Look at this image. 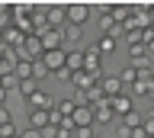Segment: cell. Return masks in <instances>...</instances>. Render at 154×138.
<instances>
[{
    "label": "cell",
    "mask_w": 154,
    "mask_h": 138,
    "mask_svg": "<svg viewBox=\"0 0 154 138\" xmlns=\"http://www.w3.org/2000/svg\"><path fill=\"white\" fill-rule=\"evenodd\" d=\"M74 106H77V100H71V97H67V100H55V109H58V112H61L64 119L74 112Z\"/></svg>",
    "instance_id": "9a60e30c"
},
{
    "label": "cell",
    "mask_w": 154,
    "mask_h": 138,
    "mask_svg": "<svg viewBox=\"0 0 154 138\" xmlns=\"http://www.w3.org/2000/svg\"><path fill=\"white\" fill-rule=\"evenodd\" d=\"M116 138H132V128H125L122 119H116Z\"/></svg>",
    "instance_id": "ffe728a7"
},
{
    "label": "cell",
    "mask_w": 154,
    "mask_h": 138,
    "mask_svg": "<svg viewBox=\"0 0 154 138\" xmlns=\"http://www.w3.org/2000/svg\"><path fill=\"white\" fill-rule=\"evenodd\" d=\"M71 122H74V128H84V125H93V109L84 106V103H77L74 112H71Z\"/></svg>",
    "instance_id": "8992f818"
},
{
    "label": "cell",
    "mask_w": 154,
    "mask_h": 138,
    "mask_svg": "<svg viewBox=\"0 0 154 138\" xmlns=\"http://www.w3.org/2000/svg\"><path fill=\"white\" fill-rule=\"evenodd\" d=\"M90 13H93L90 3H67V7H64V23H71V26H84V23L90 20Z\"/></svg>",
    "instance_id": "7a4b0ae2"
},
{
    "label": "cell",
    "mask_w": 154,
    "mask_h": 138,
    "mask_svg": "<svg viewBox=\"0 0 154 138\" xmlns=\"http://www.w3.org/2000/svg\"><path fill=\"white\" fill-rule=\"evenodd\" d=\"M132 90L138 93V97H151V93H154V71L151 68H148V71H135Z\"/></svg>",
    "instance_id": "3957f363"
},
{
    "label": "cell",
    "mask_w": 154,
    "mask_h": 138,
    "mask_svg": "<svg viewBox=\"0 0 154 138\" xmlns=\"http://www.w3.org/2000/svg\"><path fill=\"white\" fill-rule=\"evenodd\" d=\"M125 42L128 45H141V29H125Z\"/></svg>",
    "instance_id": "d6986e66"
},
{
    "label": "cell",
    "mask_w": 154,
    "mask_h": 138,
    "mask_svg": "<svg viewBox=\"0 0 154 138\" xmlns=\"http://www.w3.org/2000/svg\"><path fill=\"white\" fill-rule=\"evenodd\" d=\"M7 122H13V112L7 106H0V125H7Z\"/></svg>",
    "instance_id": "603a6c76"
},
{
    "label": "cell",
    "mask_w": 154,
    "mask_h": 138,
    "mask_svg": "<svg viewBox=\"0 0 154 138\" xmlns=\"http://www.w3.org/2000/svg\"><path fill=\"white\" fill-rule=\"evenodd\" d=\"M74 138H96V125H84V128H74Z\"/></svg>",
    "instance_id": "ac0fdd59"
},
{
    "label": "cell",
    "mask_w": 154,
    "mask_h": 138,
    "mask_svg": "<svg viewBox=\"0 0 154 138\" xmlns=\"http://www.w3.org/2000/svg\"><path fill=\"white\" fill-rule=\"evenodd\" d=\"M109 109H112V116H128V112L135 109V103H132L128 93H119V97L109 100Z\"/></svg>",
    "instance_id": "52a82bcc"
},
{
    "label": "cell",
    "mask_w": 154,
    "mask_h": 138,
    "mask_svg": "<svg viewBox=\"0 0 154 138\" xmlns=\"http://www.w3.org/2000/svg\"><path fill=\"white\" fill-rule=\"evenodd\" d=\"M13 138H19V135H13Z\"/></svg>",
    "instance_id": "f1b7e54d"
},
{
    "label": "cell",
    "mask_w": 154,
    "mask_h": 138,
    "mask_svg": "<svg viewBox=\"0 0 154 138\" xmlns=\"http://www.w3.org/2000/svg\"><path fill=\"white\" fill-rule=\"evenodd\" d=\"M55 138H71V132L67 128H55Z\"/></svg>",
    "instance_id": "d4e9b609"
},
{
    "label": "cell",
    "mask_w": 154,
    "mask_h": 138,
    "mask_svg": "<svg viewBox=\"0 0 154 138\" xmlns=\"http://www.w3.org/2000/svg\"><path fill=\"white\" fill-rule=\"evenodd\" d=\"M141 122H144V116L138 112V109H132L128 116H122V125L125 128H141Z\"/></svg>",
    "instance_id": "5bb4252c"
},
{
    "label": "cell",
    "mask_w": 154,
    "mask_h": 138,
    "mask_svg": "<svg viewBox=\"0 0 154 138\" xmlns=\"http://www.w3.org/2000/svg\"><path fill=\"white\" fill-rule=\"evenodd\" d=\"M148 138H154V135H148Z\"/></svg>",
    "instance_id": "f546056e"
},
{
    "label": "cell",
    "mask_w": 154,
    "mask_h": 138,
    "mask_svg": "<svg viewBox=\"0 0 154 138\" xmlns=\"http://www.w3.org/2000/svg\"><path fill=\"white\" fill-rule=\"evenodd\" d=\"M48 125V109H29V128H42Z\"/></svg>",
    "instance_id": "30bf717a"
},
{
    "label": "cell",
    "mask_w": 154,
    "mask_h": 138,
    "mask_svg": "<svg viewBox=\"0 0 154 138\" xmlns=\"http://www.w3.org/2000/svg\"><path fill=\"white\" fill-rule=\"evenodd\" d=\"M64 55L67 48H51V51H42V64L48 68V74H58V71H64Z\"/></svg>",
    "instance_id": "277c9868"
},
{
    "label": "cell",
    "mask_w": 154,
    "mask_h": 138,
    "mask_svg": "<svg viewBox=\"0 0 154 138\" xmlns=\"http://www.w3.org/2000/svg\"><path fill=\"white\" fill-rule=\"evenodd\" d=\"M19 138H42L38 128H26V132H19Z\"/></svg>",
    "instance_id": "cb8c5ba5"
},
{
    "label": "cell",
    "mask_w": 154,
    "mask_h": 138,
    "mask_svg": "<svg viewBox=\"0 0 154 138\" xmlns=\"http://www.w3.org/2000/svg\"><path fill=\"white\" fill-rule=\"evenodd\" d=\"M80 35H84V26H71V23L61 26V39L64 42H80Z\"/></svg>",
    "instance_id": "8fae6325"
},
{
    "label": "cell",
    "mask_w": 154,
    "mask_h": 138,
    "mask_svg": "<svg viewBox=\"0 0 154 138\" xmlns=\"http://www.w3.org/2000/svg\"><path fill=\"white\" fill-rule=\"evenodd\" d=\"M26 103H29L32 109H55V97H51V93H45L42 87H38L35 93H32V97L26 100Z\"/></svg>",
    "instance_id": "9c48e42d"
},
{
    "label": "cell",
    "mask_w": 154,
    "mask_h": 138,
    "mask_svg": "<svg viewBox=\"0 0 154 138\" xmlns=\"http://www.w3.org/2000/svg\"><path fill=\"white\" fill-rule=\"evenodd\" d=\"M144 13H148V23H151V26H154V7H148V10H144Z\"/></svg>",
    "instance_id": "4316f807"
},
{
    "label": "cell",
    "mask_w": 154,
    "mask_h": 138,
    "mask_svg": "<svg viewBox=\"0 0 154 138\" xmlns=\"http://www.w3.org/2000/svg\"><path fill=\"white\" fill-rule=\"evenodd\" d=\"M116 77H119V84H122V87H132V84H135V68H122Z\"/></svg>",
    "instance_id": "2e32d148"
},
{
    "label": "cell",
    "mask_w": 154,
    "mask_h": 138,
    "mask_svg": "<svg viewBox=\"0 0 154 138\" xmlns=\"http://www.w3.org/2000/svg\"><path fill=\"white\" fill-rule=\"evenodd\" d=\"M100 90H103L106 100H112V97H119V93H125V87L119 84V77H116V74H103V77H100Z\"/></svg>",
    "instance_id": "5b68a950"
},
{
    "label": "cell",
    "mask_w": 154,
    "mask_h": 138,
    "mask_svg": "<svg viewBox=\"0 0 154 138\" xmlns=\"http://www.w3.org/2000/svg\"><path fill=\"white\" fill-rule=\"evenodd\" d=\"M90 109H93V125H109V122H116L112 109H109V100H103V103H96V106H90Z\"/></svg>",
    "instance_id": "ba28073f"
},
{
    "label": "cell",
    "mask_w": 154,
    "mask_h": 138,
    "mask_svg": "<svg viewBox=\"0 0 154 138\" xmlns=\"http://www.w3.org/2000/svg\"><path fill=\"white\" fill-rule=\"evenodd\" d=\"M13 74H16V80H29V77H32V61L19 58V61H16V68H13Z\"/></svg>",
    "instance_id": "7c38bea8"
},
{
    "label": "cell",
    "mask_w": 154,
    "mask_h": 138,
    "mask_svg": "<svg viewBox=\"0 0 154 138\" xmlns=\"http://www.w3.org/2000/svg\"><path fill=\"white\" fill-rule=\"evenodd\" d=\"M151 103H154V93H151Z\"/></svg>",
    "instance_id": "83f0119b"
},
{
    "label": "cell",
    "mask_w": 154,
    "mask_h": 138,
    "mask_svg": "<svg viewBox=\"0 0 154 138\" xmlns=\"http://www.w3.org/2000/svg\"><path fill=\"white\" fill-rule=\"evenodd\" d=\"M80 55H84V68L80 71H87V74L100 84V77H103V55H100V48H96V45H87Z\"/></svg>",
    "instance_id": "6da1fadb"
},
{
    "label": "cell",
    "mask_w": 154,
    "mask_h": 138,
    "mask_svg": "<svg viewBox=\"0 0 154 138\" xmlns=\"http://www.w3.org/2000/svg\"><path fill=\"white\" fill-rule=\"evenodd\" d=\"M141 132H144V135H154V116H144V122H141Z\"/></svg>",
    "instance_id": "7402d4cb"
},
{
    "label": "cell",
    "mask_w": 154,
    "mask_h": 138,
    "mask_svg": "<svg viewBox=\"0 0 154 138\" xmlns=\"http://www.w3.org/2000/svg\"><path fill=\"white\" fill-rule=\"evenodd\" d=\"M7 100H10V93H7L3 87H0V106H7Z\"/></svg>",
    "instance_id": "484cf974"
},
{
    "label": "cell",
    "mask_w": 154,
    "mask_h": 138,
    "mask_svg": "<svg viewBox=\"0 0 154 138\" xmlns=\"http://www.w3.org/2000/svg\"><path fill=\"white\" fill-rule=\"evenodd\" d=\"M42 77H48V68H45V64H42V61H32V80H35V84H38V80H42Z\"/></svg>",
    "instance_id": "e0dca14e"
},
{
    "label": "cell",
    "mask_w": 154,
    "mask_h": 138,
    "mask_svg": "<svg viewBox=\"0 0 154 138\" xmlns=\"http://www.w3.org/2000/svg\"><path fill=\"white\" fill-rule=\"evenodd\" d=\"M13 135H19L13 122H7V125H0V138H13Z\"/></svg>",
    "instance_id": "44dd1931"
},
{
    "label": "cell",
    "mask_w": 154,
    "mask_h": 138,
    "mask_svg": "<svg viewBox=\"0 0 154 138\" xmlns=\"http://www.w3.org/2000/svg\"><path fill=\"white\" fill-rule=\"evenodd\" d=\"M116 45H119V42L109 39V35H100V39H96V48H100V55H112Z\"/></svg>",
    "instance_id": "4fadbf2b"
}]
</instances>
